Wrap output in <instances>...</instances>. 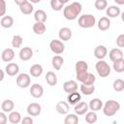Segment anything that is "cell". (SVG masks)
<instances>
[{
    "label": "cell",
    "instance_id": "52a82bcc",
    "mask_svg": "<svg viewBox=\"0 0 124 124\" xmlns=\"http://www.w3.org/2000/svg\"><path fill=\"white\" fill-rule=\"evenodd\" d=\"M41 110H42V108L37 103H31L27 107V112L31 116H38L41 113Z\"/></svg>",
    "mask_w": 124,
    "mask_h": 124
},
{
    "label": "cell",
    "instance_id": "5bb4252c",
    "mask_svg": "<svg viewBox=\"0 0 124 124\" xmlns=\"http://www.w3.org/2000/svg\"><path fill=\"white\" fill-rule=\"evenodd\" d=\"M58 35L62 41H69L72 38V30L68 27H63L59 30Z\"/></svg>",
    "mask_w": 124,
    "mask_h": 124
},
{
    "label": "cell",
    "instance_id": "8d00e7d4",
    "mask_svg": "<svg viewBox=\"0 0 124 124\" xmlns=\"http://www.w3.org/2000/svg\"><path fill=\"white\" fill-rule=\"evenodd\" d=\"M63 3L60 0H50V7L54 11H60L63 8Z\"/></svg>",
    "mask_w": 124,
    "mask_h": 124
},
{
    "label": "cell",
    "instance_id": "ee69618b",
    "mask_svg": "<svg viewBox=\"0 0 124 124\" xmlns=\"http://www.w3.org/2000/svg\"><path fill=\"white\" fill-rule=\"evenodd\" d=\"M21 122H22V124H32L33 123V119L31 117H29V116H26V117H24L22 119Z\"/></svg>",
    "mask_w": 124,
    "mask_h": 124
},
{
    "label": "cell",
    "instance_id": "9a60e30c",
    "mask_svg": "<svg viewBox=\"0 0 124 124\" xmlns=\"http://www.w3.org/2000/svg\"><path fill=\"white\" fill-rule=\"evenodd\" d=\"M122 58H123V52L120 48H112L109 51V59L112 62L117 61V60L122 59Z\"/></svg>",
    "mask_w": 124,
    "mask_h": 124
},
{
    "label": "cell",
    "instance_id": "6da1fadb",
    "mask_svg": "<svg viewBox=\"0 0 124 124\" xmlns=\"http://www.w3.org/2000/svg\"><path fill=\"white\" fill-rule=\"evenodd\" d=\"M81 4L78 2H73L72 4H70L69 6L64 8L63 11V15L65 16V18L69 19V20H73L76 19L77 16L80 14L81 12Z\"/></svg>",
    "mask_w": 124,
    "mask_h": 124
},
{
    "label": "cell",
    "instance_id": "d6a6232c",
    "mask_svg": "<svg viewBox=\"0 0 124 124\" xmlns=\"http://www.w3.org/2000/svg\"><path fill=\"white\" fill-rule=\"evenodd\" d=\"M20 119H21V115L17 111H13L9 115V121L12 124H17L20 121Z\"/></svg>",
    "mask_w": 124,
    "mask_h": 124
},
{
    "label": "cell",
    "instance_id": "816d5d0a",
    "mask_svg": "<svg viewBox=\"0 0 124 124\" xmlns=\"http://www.w3.org/2000/svg\"><path fill=\"white\" fill-rule=\"evenodd\" d=\"M60 1H61V2L63 3V4H65V3H67V2L69 1V0H60Z\"/></svg>",
    "mask_w": 124,
    "mask_h": 124
},
{
    "label": "cell",
    "instance_id": "603a6c76",
    "mask_svg": "<svg viewBox=\"0 0 124 124\" xmlns=\"http://www.w3.org/2000/svg\"><path fill=\"white\" fill-rule=\"evenodd\" d=\"M0 23H1L2 27H4V28H10L14 24V18L11 16H3L1 18Z\"/></svg>",
    "mask_w": 124,
    "mask_h": 124
},
{
    "label": "cell",
    "instance_id": "7c38bea8",
    "mask_svg": "<svg viewBox=\"0 0 124 124\" xmlns=\"http://www.w3.org/2000/svg\"><path fill=\"white\" fill-rule=\"evenodd\" d=\"M107 53H108V50H107V47L105 46H98L94 49V55H95V57L98 58V59H100V60H102L103 58H105L106 55H107Z\"/></svg>",
    "mask_w": 124,
    "mask_h": 124
},
{
    "label": "cell",
    "instance_id": "8992f818",
    "mask_svg": "<svg viewBox=\"0 0 124 124\" xmlns=\"http://www.w3.org/2000/svg\"><path fill=\"white\" fill-rule=\"evenodd\" d=\"M16 84L20 88H26L30 84V77L25 73L18 75L16 78Z\"/></svg>",
    "mask_w": 124,
    "mask_h": 124
},
{
    "label": "cell",
    "instance_id": "d4e9b609",
    "mask_svg": "<svg viewBox=\"0 0 124 124\" xmlns=\"http://www.w3.org/2000/svg\"><path fill=\"white\" fill-rule=\"evenodd\" d=\"M30 74L32 77H35V78H38L42 75L43 73V67L40 65V64H34L31 68H30Z\"/></svg>",
    "mask_w": 124,
    "mask_h": 124
},
{
    "label": "cell",
    "instance_id": "d6986e66",
    "mask_svg": "<svg viewBox=\"0 0 124 124\" xmlns=\"http://www.w3.org/2000/svg\"><path fill=\"white\" fill-rule=\"evenodd\" d=\"M19 71V67L17 64L16 63H9L7 66H6V72L9 76H16Z\"/></svg>",
    "mask_w": 124,
    "mask_h": 124
},
{
    "label": "cell",
    "instance_id": "83f0119b",
    "mask_svg": "<svg viewBox=\"0 0 124 124\" xmlns=\"http://www.w3.org/2000/svg\"><path fill=\"white\" fill-rule=\"evenodd\" d=\"M75 68H76V72H77V73L87 72V70H88V65H87V63H86L85 61L80 60V61H78V62L76 63Z\"/></svg>",
    "mask_w": 124,
    "mask_h": 124
},
{
    "label": "cell",
    "instance_id": "836d02e7",
    "mask_svg": "<svg viewBox=\"0 0 124 124\" xmlns=\"http://www.w3.org/2000/svg\"><path fill=\"white\" fill-rule=\"evenodd\" d=\"M65 124H78V117L76 114L70 113L66 116L65 120H64Z\"/></svg>",
    "mask_w": 124,
    "mask_h": 124
},
{
    "label": "cell",
    "instance_id": "bcb514c9",
    "mask_svg": "<svg viewBox=\"0 0 124 124\" xmlns=\"http://www.w3.org/2000/svg\"><path fill=\"white\" fill-rule=\"evenodd\" d=\"M14 1H15V3H16V4H17L18 6H20L21 4H23V3H24V2H26L27 0H14Z\"/></svg>",
    "mask_w": 124,
    "mask_h": 124
},
{
    "label": "cell",
    "instance_id": "7a4b0ae2",
    "mask_svg": "<svg viewBox=\"0 0 124 124\" xmlns=\"http://www.w3.org/2000/svg\"><path fill=\"white\" fill-rule=\"evenodd\" d=\"M120 108V104L116 101H113V100H108L105 106H104V113L105 115L107 116H112L116 113V111H118Z\"/></svg>",
    "mask_w": 124,
    "mask_h": 124
},
{
    "label": "cell",
    "instance_id": "4fadbf2b",
    "mask_svg": "<svg viewBox=\"0 0 124 124\" xmlns=\"http://www.w3.org/2000/svg\"><path fill=\"white\" fill-rule=\"evenodd\" d=\"M55 108H56V111L58 113H60V114H66V113L69 112V109H70L68 103H66L64 101L58 102L56 104V106H55Z\"/></svg>",
    "mask_w": 124,
    "mask_h": 124
},
{
    "label": "cell",
    "instance_id": "d590c367",
    "mask_svg": "<svg viewBox=\"0 0 124 124\" xmlns=\"http://www.w3.org/2000/svg\"><path fill=\"white\" fill-rule=\"evenodd\" d=\"M85 121L89 124H93L97 121V115L95 113V111H90V112H87V114L85 115Z\"/></svg>",
    "mask_w": 124,
    "mask_h": 124
},
{
    "label": "cell",
    "instance_id": "30bf717a",
    "mask_svg": "<svg viewBox=\"0 0 124 124\" xmlns=\"http://www.w3.org/2000/svg\"><path fill=\"white\" fill-rule=\"evenodd\" d=\"M32 56H33V50L31 49V47L25 46V47L21 48L19 51V58L23 61L29 60L30 58H32Z\"/></svg>",
    "mask_w": 124,
    "mask_h": 124
},
{
    "label": "cell",
    "instance_id": "4316f807",
    "mask_svg": "<svg viewBox=\"0 0 124 124\" xmlns=\"http://www.w3.org/2000/svg\"><path fill=\"white\" fill-rule=\"evenodd\" d=\"M14 107H15V104H14V102L12 100H5L1 104V108L5 112L12 111V109L14 108Z\"/></svg>",
    "mask_w": 124,
    "mask_h": 124
},
{
    "label": "cell",
    "instance_id": "f35d334b",
    "mask_svg": "<svg viewBox=\"0 0 124 124\" xmlns=\"http://www.w3.org/2000/svg\"><path fill=\"white\" fill-rule=\"evenodd\" d=\"M107 6H108L107 0H96L95 1V8L99 11H102V10L106 9Z\"/></svg>",
    "mask_w": 124,
    "mask_h": 124
},
{
    "label": "cell",
    "instance_id": "f1b7e54d",
    "mask_svg": "<svg viewBox=\"0 0 124 124\" xmlns=\"http://www.w3.org/2000/svg\"><path fill=\"white\" fill-rule=\"evenodd\" d=\"M80 91H81V93H83L84 95H91V94L95 91V86H94V84L88 85V84L82 83V84L80 85Z\"/></svg>",
    "mask_w": 124,
    "mask_h": 124
},
{
    "label": "cell",
    "instance_id": "60d3db41",
    "mask_svg": "<svg viewBox=\"0 0 124 124\" xmlns=\"http://www.w3.org/2000/svg\"><path fill=\"white\" fill-rule=\"evenodd\" d=\"M88 76V72H82V73H77V78L80 82H84L86 78Z\"/></svg>",
    "mask_w": 124,
    "mask_h": 124
},
{
    "label": "cell",
    "instance_id": "c3c4849f",
    "mask_svg": "<svg viewBox=\"0 0 124 124\" xmlns=\"http://www.w3.org/2000/svg\"><path fill=\"white\" fill-rule=\"evenodd\" d=\"M114 2L119 4V5H123L124 4V0H114Z\"/></svg>",
    "mask_w": 124,
    "mask_h": 124
},
{
    "label": "cell",
    "instance_id": "ac0fdd59",
    "mask_svg": "<svg viewBox=\"0 0 124 124\" xmlns=\"http://www.w3.org/2000/svg\"><path fill=\"white\" fill-rule=\"evenodd\" d=\"M15 57V51L12 48H6L2 52V60L5 62H10Z\"/></svg>",
    "mask_w": 124,
    "mask_h": 124
},
{
    "label": "cell",
    "instance_id": "e575fe53",
    "mask_svg": "<svg viewBox=\"0 0 124 124\" xmlns=\"http://www.w3.org/2000/svg\"><path fill=\"white\" fill-rule=\"evenodd\" d=\"M113 89L115 91H122L124 89V80L121 79V78H117L113 81Z\"/></svg>",
    "mask_w": 124,
    "mask_h": 124
},
{
    "label": "cell",
    "instance_id": "f6af8a7d",
    "mask_svg": "<svg viewBox=\"0 0 124 124\" xmlns=\"http://www.w3.org/2000/svg\"><path fill=\"white\" fill-rule=\"evenodd\" d=\"M7 122V117L4 112H0V124H6Z\"/></svg>",
    "mask_w": 124,
    "mask_h": 124
},
{
    "label": "cell",
    "instance_id": "7bdbcfd3",
    "mask_svg": "<svg viewBox=\"0 0 124 124\" xmlns=\"http://www.w3.org/2000/svg\"><path fill=\"white\" fill-rule=\"evenodd\" d=\"M6 11V3L5 0H0V16H4Z\"/></svg>",
    "mask_w": 124,
    "mask_h": 124
},
{
    "label": "cell",
    "instance_id": "f907efd6",
    "mask_svg": "<svg viewBox=\"0 0 124 124\" xmlns=\"http://www.w3.org/2000/svg\"><path fill=\"white\" fill-rule=\"evenodd\" d=\"M121 19H122V21L124 22V12L121 14Z\"/></svg>",
    "mask_w": 124,
    "mask_h": 124
},
{
    "label": "cell",
    "instance_id": "8fae6325",
    "mask_svg": "<svg viewBox=\"0 0 124 124\" xmlns=\"http://www.w3.org/2000/svg\"><path fill=\"white\" fill-rule=\"evenodd\" d=\"M63 89L66 93H72L78 90V84L75 80H68L66 82H64L63 84Z\"/></svg>",
    "mask_w": 124,
    "mask_h": 124
},
{
    "label": "cell",
    "instance_id": "484cf974",
    "mask_svg": "<svg viewBox=\"0 0 124 124\" xmlns=\"http://www.w3.org/2000/svg\"><path fill=\"white\" fill-rule=\"evenodd\" d=\"M51 63H52V66L55 70H60L61 66L64 63V59L60 55H55V56H53V58L51 60Z\"/></svg>",
    "mask_w": 124,
    "mask_h": 124
},
{
    "label": "cell",
    "instance_id": "44dd1931",
    "mask_svg": "<svg viewBox=\"0 0 124 124\" xmlns=\"http://www.w3.org/2000/svg\"><path fill=\"white\" fill-rule=\"evenodd\" d=\"M46 82H47L48 85L54 86V85H56V83H57V77H56V75H55L53 72L49 71V72H47L46 75Z\"/></svg>",
    "mask_w": 124,
    "mask_h": 124
},
{
    "label": "cell",
    "instance_id": "ffe728a7",
    "mask_svg": "<svg viewBox=\"0 0 124 124\" xmlns=\"http://www.w3.org/2000/svg\"><path fill=\"white\" fill-rule=\"evenodd\" d=\"M103 107V102L98 99V98H95V99H92L89 103V108H91L93 111H97V110H100Z\"/></svg>",
    "mask_w": 124,
    "mask_h": 124
},
{
    "label": "cell",
    "instance_id": "4dcf8cb0",
    "mask_svg": "<svg viewBox=\"0 0 124 124\" xmlns=\"http://www.w3.org/2000/svg\"><path fill=\"white\" fill-rule=\"evenodd\" d=\"M34 17L37 22H45L46 20V14L43 10H37L34 15Z\"/></svg>",
    "mask_w": 124,
    "mask_h": 124
},
{
    "label": "cell",
    "instance_id": "5b68a950",
    "mask_svg": "<svg viewBox=\"0 0 124 124\" xmlns=\"http://www.w3.org/2000/svg\"><path fill=\"white\" fill-rule=\"evenodd\" d=\"M49 47H50L51 51L54 52L55 54H60L65 49V46L59 40H52L50 42V44H49Z\"/></svg>",
    "mask_w": 124,
    "mask_h": 124
},
{
    "label": "cell",
    "instance_id": "b9f144b4",
    "mask_svg": "<svg viewBox=\"0 0 124 124\" xmlns=\"http://www.w3.org/2000/svg\"><path fill=\"white\" fill-rule=\"evenodd\" d=\"M116 44L119 47H124V34H120L116 39Z\"/></svg>",
    "mask_w": 124,
    "mask_h": 124
},
{
    "label": "cell",
    "instance_id": "e0dca14e",
    "mask_svg": "<svg viewBox=\"0 0 124 124\" xmlns=\"http://www.w3.org/2000/svg\"><path fill=\"white\" fill-rule=\"evenodd\" d=\"M81 99V96L79 93H78V91H75V92H72L68 95L67 97V100H68V103L70 105H76L78 104Z\"/></svg>",
    "mask_w": 124,
    "mask_h": 124
},
{
    "label": "cell",
    "instance_id": "2e32d148",
    "mask_svg": "<svg viewBox=\"0 0 124 124\" xmlns=\"http://www.w3.org/2000/svg\"><path fill=\"white\" fill-rule=\"evenodd\" d=\"M110 26V20L108 19V17L107 16H103L99 19L98 21V28L101 30V31H106L109 28Z\"/></svg>",
    "mask_w": 124,
    "mask_h": 124
},
{
    "label": "cell",
    "instance_id": "7dc6e473",
    "mask_svg": "<svg viewBox=\"0 0 124 124\" xmlns=\"http://www.w3.org/2000/svg\"><path fill=\"white\" fill-rule=\"evenodd\" d=\"M4 78V72L3 70H0V80H3Z\"/></svg>",
    "mask_w": 124,
    "mask_h": 124
},
{
    "label": "cell",
    "instance_id": "3957f363",
    "mask_svg": "<svg viewBox=\"0 0 124 124\" xmlns=\"http://www.w3.org/2000/svg\"><path fill=\"white\" fill-rule=\"evenodd\" d=\"M95 16L92 15H82L78 18V25L81 28H90L95 24Z\"/></svg>",
    "mask_w": 124,
    "mask_h": 124
},
{
    "label": "cell",
    "instance_id": "681fc988",
    "mask_svg": "<svg viewBox=\"0 0 124 124\" xmlns=\"http://www.w3.org/2000/svg\"><path fill=\"white\" fill-rule=\"evenodd\" d=\"M30 1H31L32 3H39L41 0H30Z\"/></svg>",
    "mask_w": 124,
    "mask_h": 124
},
{
    "label": "cell",
    "instance_id": "7402d4cb",
    "mask_svg": "<svg viewBox=\"0 0 124 124\" xmlns=\"http://www.w3.org/2000/svg\"><path fill=\"white\" fill-rule=\"evenodd\" d=\"M19 10L24 15H30L32 13V11H33V6H32V4L30 2L26 1V2H24L23 4H21L19 6Z\"/></svg>",
    "mask_w": 124,
    "mask_h": 124
},
{
    "label": "cell",
    "instance_id": "1f68e13d",
    "mask_svg": "<svg viewBox=\"0 0 124 124\" xmlns=\"http://www.w3.org/2000/svg\"><path fill=\"white\" fill-rule=\"evenodd\" d=\"M113 70L116 73H123L124 72V59H119L113 62Z\"/></svg>",
    "mask_w": 124,
    "mask_h": 124
},
{
    "label": "cell",
    "instance_id": "ab89813d",
    "mask_svg": "<svg viewBox=\"0 0 124 124\" xmlns=\"http://www.w3.org/2000/svg\"><path fill=\"white\" fill-rule=\"evenodd\" d=\"M95 80H96L95 76H94L93 74H91V73H88V76H87L85 81L82 82V83H84V84H88V85H92V84H94Z\"/></svg>",
    "mask_w": 124,
    "mask_h": 124
},
{
    "label": "cell",
    "instance_id": "cb8c5ba5",
    "mask_svg": "<svg viewBox=\"0 0 124 124\" xmlns=\"http://www.w3.org/2000/svg\"><path fill=\"white\" fill-rule=\"evenodd\" d=\"M33 31L37 35H43L46 32V25L44 22H36L33 25Z\"/></svg>",
    "mask_w": 124,
    "mask_h": 124
},
{
    "label": "cell",
    "instance_id": "ba28073f",
    "mask_svg": "<svg viewBox=\"0 0 124 124\" xmlns=\"http://www.w3.org/2000/svg\"><path fill=\"white\" fill-rule=\"evenodd\" d=\"M30 93H31L32 97H34V98H41L44 94V88L42 87V85H40L38 83H35L31 86Z\"/></svg>",
    "mask_w": 124,
    "mask_h": 124
},
{
    "label": "cell",
    "instance_id": "f546056e",
    "mask_svg": "<svg viewBox=\"0 0 124 124\" xmlns=\"http://www.w3.org/2000/svg\"><path fill=\"white\" fill-rule=\"evenodd\" d=\"M120 14V9L117 6H110L107 9V15L109 17H116Z\"/></svg>",
    "mask_w": 124,
    "mask_h": 124
},
{
    "label": "cell",
    "instance_id": "9c48e42d",
    "mask_svg": "<svg viewBox=\"0 0 124 124\" xmlns=\"http://www.w3.org/2000/svg\"><path fill=\"white\" fill-rule=\"evenodd\" d=\"M89 108V106L85 103V102H78V104L75 105V112L78 114V115H82L84 114L85 112H87Z\"/></svg>",
    "mask_w": 124,
    "mask_h": 124
},
{
    "label": "cell",
    "instance_id": "74e56055",
    "mask_svg": "<svg viewBox=\"0 0 124 124\" xmlns=\"http://www.w3.org/2000/svg\"><path fill=\"white\" fill-rule=\"evenodd\" d=\"M22 44V38L19 35H15L12 40V45L14 47H19Z\"/></svg>",
    "mask_w": 124,
    "mask_h": 124
},
{
    "label": "cell",
    "instance_id": "277c9868",
    "mask_svg": "<svg viewBox=\"0 0 124 124\" xmlns=\"http://www.w3.org/2000/svg\"><path fill=\"white\" fill-rule=\"evenodd\" d=\"M96 70L101 78H106L110 74V67L108 65L107 62L103 60H99L96 63Z\"/></svg>",
    "mask_w": 124,
    "mask_h": 124
}]
</instances>
